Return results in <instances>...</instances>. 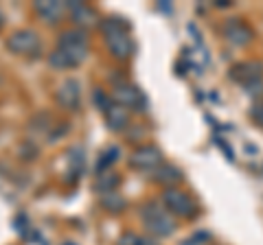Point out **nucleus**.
Wrapping results in <instances>:
<instances>
[{"instance_id": "f257e3e1", "label": "nucleus", "mask_w": 263, "mask_h": 245, "mask_svg": "<svg viewBox=\"0 0 263 245\" xmlns=\"http://www.w3.org/2000/svg\"><path fill=\"white\" fill-rule=\"evenodd\" d=\"M101 33L105 37V44H108L110 53L117 57V59H127L132 55V39H129V22H125L123 18H105L101 20Z\"/></svg>"}, {"instance_id": "f03ea898", "label": "nucleus", "mask_w": 263, "mask_h": 245, "mask_svg": "<svg viewBox=\"0 0 263 245\" xmlns=\"http://www.w3.org/2000/svg\"><path fill=\"white\" fill-rule=\"evenodd\" d=\"M141 217H143L145 230L154 236H169V234H174V230L178 228L176 219L164 210V206H160V203H156V201L145 203L141 208Z\"/></svg>"}, {"instance_id": "7ed1b4c3", "label": "nucleus", "mask_w": 263, "mask_h": 245, "mask_svg": "<svg viewBox=\"0 0 263 245\" xmlns=\"http://www.w3.org/2000/svg\"><path fill=\"white\" fill-rule=\"evenodd\" d=\"M57 51L68 57L72 68L79 66V64L86 59V55H88V37H86V33L84 31H79V29L64 31V33L60 35V39H57Z\"/></svg>"}, {"instance_id": "20e7f679", "label": "nucleus", "mask_w": 263, "mask_h": 245, "mask_svg": "<svg viewBox=\"0 0 263 245\" xmlns=\"http://www.w3.org/2000/svg\"><path fill=\"white\" fill-rule=\"evenodd\" d=\"M162 206H164V210H169L171 215L186 217V219H193V217H197V212H200V208H197V203L191 195L184 191H178V189L162 191Z\"/></svg>"}, {"instance_id": "39448f33", "label": "nucleus", "mask_w": 263, "mask_h": 245, "mask_svg": "<svg viewBox=\"0 0 263 245\" xmlns=\"http://www.w3.org/2000/svg\"><path fill=\"white\" fill-rule=\"evenodd\" d=\"M162 165V151L156 145H143L129 156V167L136 171H154Z\"/></svg>"}, {"instance_id": "423d86ee", "label": "nucleus", "mask_w": 263, "mask_h": 245, "mask_svg": "<svg viewBox=\"0 0 263 245\" xmlns=\"http://www.w3.org/2000/svg\"><path fill=\"white\" fill-rule=\"evenodd\" d=\"M112 99L117 105H123V108H134L136 112H145L147 110V99L145 94L132 84H121L114 86Z\"/></svg>"}, {"instance_id": "0eeeda50", "label": "nucleus", "mask_w": 263, "mask_h": 245, "mask_svg": "<svg viewBox=\"0 0 263 245\" xmlns=\"http://www.w3.org/2000/svg\"><path fill=\"white\" fill-rule=\"evenodd\" d=\"M7 48L18 55H35L40 51V37L35 31H29V29L13 31L9 39H7Z\"/></svg>"}, {"instance_id": "6e6552de", "label": "nucleus", "mask_w": 263, "mask_h": 245, "mask_svg": "<svg viewBox=\"0 0 263 245\" xmlns=\"http://www.w3.org/2000/svg\"><path fill=\"white\" fill-rule=\"evenodd\" d=\"M224 35L233 46H246L252 42L254 31L239 18H228L224 22Z\"/></svg>"}, {"instance_id": "1a4fd4ad", "label": "nucleus", "mask_w": 263, "mask_h": 245, "mask_svg": "<svg viewBox=\"0 0 263 245\" xmlns=\"http://www.w3.org/2000/svg\"><path fill=\"white\" fill-rule=\"evenodd\" d=\"M228 77L237 84H250V81L263 79V62H239L228 70Z\"/></svg>"}, {"instance_id": "9d476101", "label": "nucleus", "mask_w": 263, "mask_h": 245, "mask_svg": "<svg viewBox=\"0 0 263 245\" xmlns=\"http://www.w3.org/2000/svg\"><path fill=\"white\" fill-rule=\"evenodd\" d=\"M55 99L57 103L66 110H77L79 108V99H81V86L77 79H66L60 84L55 92Z\"/></svg>"}, {"instance_id": "9b49d317", "label": "nucleus", "mask_w": 263, "mask_h": 245, "mask_svg": "<svg viewBox=\"0 0 263 245\" xmlns=\"http://www.w3.org/2000/svg\"><path fill=\"white\" fill-rule=\"evenodd\" d=\"M182 177L184 173L176 165H160L158 169H154V182L167 186V189H174L176 184L182 182Z\"/></svg>"}, {"instance_id": "f8f14e48", "label": "nucleus", "mask_w": 263, "mask_h": 245, "mask_svg": "<svg viewBox=\"0 0 263 245\" xmlns=\"http://www.w3.org/2000/svg\"><path fill=\"white\" fill-rule=\"evenodd\" d=\"M66 7H68L72 20H75V24H79V27H95L99 20L97 11L84 3H66Z\"/></svg>"}, {"instance_id": "ddd939ff", "label": "nucleus", "mask_w": 263, "mask_h": 245, "mask_svg": "<svg viewBox=\"0 0 263 245\" xmlns=\"http://www.w3.org/2000/svg\"><path fill=\"white\" fill-rule=\"evenodd\" d=\"M66 5L64 3H57V0H44V3H35V13L40 15L42 20H46L48 24H55L62 20Z\"/></svg>"}, {"instance_id": "4468645a", "label": "nucleus", "mask_w": 263, "mask_h": 245, "mask_svg": "<svg viewBox=\"0 0 263 245\" xmlns=\"http://www.w3.org/2000/svg\"><path fill=\"white\" fill-rule=\"evenodd\" d=\"M105 120H108L110 129H114V132H121V129H125L127 122H129V112H127V108H123V105L112 103L110 110L105 112Z\"/></svg>"}, {"instance_id": "2eb2a0df", "label": "nucleus", "mask_w": 263, "mask_h": 245, "mask_svg": "<svg viewBox=\"0 0 263 245\" xmlns=\"http://www.w3.org/2000/svg\"><path fill=\"white\" fill-rule=\"evenodd\" d=\"M81 171H84V151L75 147V149H70V153H68V173H66L68 184L77 182L81 177Z\"/></svg>"}, {"instance_id": "dca6fc26", "label": "nucleus", "mask_w": 263, "mask_h": 245, "mask_svg": "<svg viewBox=\"0 0 263 245\" xmlns=\"http://www.w3.org/2000/svg\"><path fill=\"white\" fill-rule=\"evenodd\" d=\"M101 206L105 210H110V212H121V210H125L127 201L119 193H103L101 195Z\"/></svg>"}, {"instance_id": "f3484780", "label": "nucleus", "mask_w": 263, "mask_h": 245, "mask_svg": "<svg viewBox=\"0 0 263 245\" xmlns=\"http://www.w3.org/2000/svg\"><path fill=\"white\" fill-rule=\"evenodd\" d=\"M121 156V149L117 145L114 147H108V149H105L103 153H101V158H99V162H97V173L101 175V173H105V171H108L114 162H117V158Z\"/></svg>"}, {"instance_id": "a211bd4d", "label": "nucleus", "mask_w": 263, "mask_h": 245, "mask_svg": "<svg viewBox=\"0 0 263 245\" xmlns=\"http://www.w3.org/2000/svg\"><path fill=\"white\" fill-rule=\"evenodd\" d=\"M121 184V177L117 173H101L97 179V191L101 193H114V189Z\"/></svg>"}, {"instance_id": "6ab92c4d", "label": "nucleus", "mask_w": 263, "mask_h": 245, "mask_svg": "<svg viewBox=\"0 0 263 245\" xmlns=\"http://www.w3.org/2000/svg\"><path fill=\"white\" fill-rule=\"evenodd\" d=\"M92 101H95V105H97V108L101 110L103 114L108 112V110H110V105H112V99H110V96L103 92L101 88H97L95 92H92Z\"/></svg>"}, {"instance_id": "aec40b11", "label": "nucleus", "mask_w": 263, "mask_h": 245, "mask_svg": "<svg viewBox=\"0 0 263 245\" xmlns=\"http://www.w3.org/2000/svg\"><path fill=\"white\" fill-rule=\"evenodd\" d=\"M211 239V232L209 230H200V232H195L193 236H189V239H184L180 245H204Z\"/></svg>"}, {"instance_id": "412c9836", "label": "nucleus", "mask_w": 263, "mask_h": 245, "mask_svg": "<svg viewBox=\"0 0 263 245\" xmlns=\"http://www.w3.org/2000/svg\"><path fill=\"white\" fill-rule=\"evenodd\" d=\"M246 94L248 96H263V79H257V81H250L246 84Z\"/></svg>"}, {"instance_id": "4be33fe9", "label": "nucleus", "mask_w": 263, "mask_h": 245, "mask_svg": "<svg viewBox=\"0 0 263 245\" xmlns=\"http://www.w3.org/2000/svg\"><path fill=\"white\" fill-rule=\"evenodd\" d=\"M143 243V239L138 234H134V232H125V234H121V239H119V243L117 245H141Z\"/></svg>"}, {"instance_id": "5701e85b", "label": "nucleus", "mask_w": 263, "mask_h": 245, "mask_svg": "<svg viewBox=\"0 0 263 245\" xmlns=\"http://www.w3.org/2000/svg\"><path fill=\"white\" fill-rule=\"evenodd\" d=\"M250 116L254 118V122H257V125L263 127V103H254V108L250 110Z\"/></svg>"}, {"instance_id": "b1692460", "label": "nucleus", "mask_w": 263, "mask_h": 245, "mask_svg": "<svg viewBox=\"0 0 263 245\" xmlns=\"http://www.w3.org/2000/svg\"><path fill=\"white\" fill-rule=\"evenodd\" d=\"M215 145L219 147V149H221V151H224V153H226V158H228L230 162H235V156H233V149H230V147L226 145V140H224V138H215Z\"/></svg>"}, {"instance_id": "393cba45", "label": "nucleus", "mask_w": 263, "mask_h": 245, "mask_svg": "<svg viewBox=\"0 0 263 245\" xmlns=\"http://www.w3.org/2000/svg\"><path fill=\"white\" fill-rule=\"evenodd\" d=\"M215 7H217V9H228V7H230V3H228V0H217V3H215Z\"/></svg>"}, {"instance_id": "a878e982", "label": "nucleus", "mask_w": 263, "mask_h": 245, "mask_svg": "<svg viewBox=\"0 0 263 245\" xmlns=\"http://www.w3.org/2000/svg\"><path fill=\"white\" fill-rule=\"evenodd\" d=\"M158 9H160V11H164V13H171V5H169V3H167V5L160 3V5H158Z\"/></svg>"}, {"instance_id": "bb28decb", "label": "nucleus", "mask_w": 263, "mask_h": 245, "mask_svg": "<svg viewBox=\"0 0 263 245\" xmlns=\"http://www.w3.org/2000/svg\"><path fill=\"white\" fill-rule=\"evenodd\" d=\"M246 151H248V153H257V147H252V145H246Z\"/></svg>"}, {"instance_id": "cd10ccee", "label": "nucleus", "mask_w": 263, "mask_h": 245, "mask_svg": "<svg viewBox=\"0 0 263 245\" xmlns=\"http://www.w3.org/2000/svg\"><path fill=\"white\" fill-rule=\"evenodd\" d=\"M141 245H154V243H147V241H145V239H143V243H141Z\"/></svg>"}, {"instance_id": "c85d7f7f", "label": "nucleus", "mask_w": 263, "mask_h": 245, "mask_svg": "<svg viewBox=\"0 0 263 245\" xmlns=\"http://www.w3.org/2000/svg\"><path fill=\"white\" fill-rule=\"evenodd\" d=\"M66 245H75V243H66Z\"/></svg>"}]
</instances>
